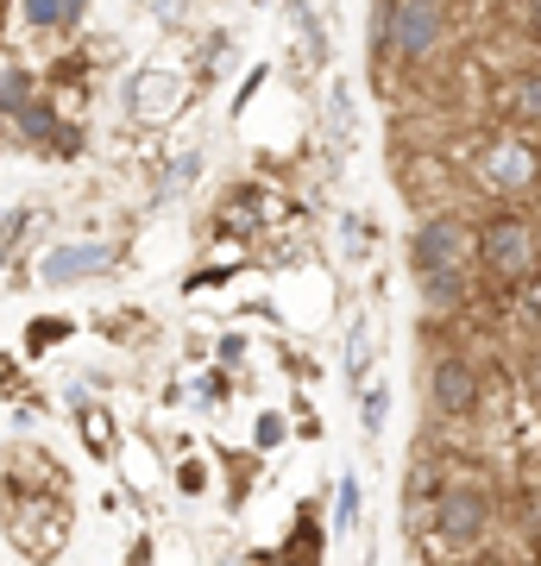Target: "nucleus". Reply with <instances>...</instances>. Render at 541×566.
I'll list each match as a JSON object with an SVG mask.
<instances>
[{"mask_svg": "<svg viewBox=\"0 0 541 566\" xmlns=\"http://www.w3.org/2000/svg\"><path fill=\"white\" fill-rule=\"evenodd\" d=\"M20 13L32 32H58L63 20H70V0H20Z\"/></svg>", "mask_w": 541, "mask_h": 566, "instance_id": "nucleus-9", "label": "nucleus"}, {"mask_svg": "<svg viewBox=\"0 0 541 566\" xmlns=\"http://www.w3.org/2000/svg\"><path fill=\"white\" fill-rule=\"evenodd\" d=\"M365 359H372V340H365V327H360V334H353V353H346V371L360 378V371H365Z\"/></svg>", "mask_w": 541, "mask_h": 566, "instance_id": "nucleus-11", "label": "nucleus"}, {"mask_svg": "<svg viewBox=\"0 0 541 566\" xmlns=\"http://www.w3.org/2000/svg\"><path fill=\"white\" fill-rule=\"evenodd\" d=\"M485 177H491V189H529L535 182V151L529 145H498L485 158Z\"/></svg>", "mask_w": 541, "mask_h": 566, "instance_id": "nucleus-6", "label": "nucleus"}, {"mask_svg": "<svg viewBox=\"0 0 541 566\" xmlns=\"http://www.w3.org/2000/svg\"><path fill=\"white\" fill-rule=\"evenodd\" d=\"M466 252H472V240H466V227L454 221V214H435V221H422L416 233H409V264H416V277L466 271Z\"/></svg>", "mask_w": 541, "mask_h": 566, "instance_id": "nucleus-2", "label": "nucleus"}, {"mask_svg": "<svg viewBox=\"0 0 541 566\" xmlns=\"http://www.w3.org/2000/svg\"><path fill=\"white\" fill-rule=\"evenodd\" d=\"M522 32L541 44V0H529V7H522Z\"/></svg>", "mask_w": 541, "mask_h": 566, "instance_id": "nucleus-12", "label": "nucleus"}, {"mask_svg": "<svg viewBox=\"0 0 541 566\" xmlns=\"http://www.w3.org/2000/svg\"><path fill=\"white\" fill-rule=\"evenodd\" d=\"M447 32V13H441V0H397V57L422 63V57H435V44H441Z\"/></svg>", "mask_w": 541, "mask_h": 566, "instance_id": "nucleus-4", "label": "nucleus"}, {"mask_svg": "<svg viewBox=\"0 0 541 566\" xmlns=\"http://www.w3.org/2000/svg\"><path fill=\"white\" fill-rule=\"evenodd\" d=\"M485 523H491V504L466 485H454L441 504H435V542H441L447 554H472V547L485 542Z\"/></svg>", "mask_w": 541, "mask_h": 566, "instance_id": "nucleus-3", "label": "nucleus"}, {"mask_svg": "<svg viewBox=\"0 0 541 566\" xmlns=\"http://www.w3.org/2000/svg\"><path fill=\"white\" fill-rule=\"evenodd\" d=\"M472 252H479V264L491 271V277L517 283L535 271V227L517 221V214H503V221H485L479 240H472Z\"/></svg>", "mask_w": 541, "mask_h": 566, "instance_id": "nucleus-1", "label": "nucleus"}, {"mask_svg": "<svg viewBox=\"0 0 541 566\" xmlns=\"http://www.w3.org/2000/svg\"><path fill=\"white\" fill-rule=\"evenodd\" d=\"M460 296H466V271H435V277H422V303L435 308V315L454 308Z\"/></svg>", "mask_w": 541, "mask_h": 566, "instance_id": "nucleus-8", "label": "nucleus"}, {"mask_svg": "<svg viewBox=\"0 0 541 566\" xmlns=\"http://www.w3.org/2000/svg\"><path fill=\"white\" fill-rule=\"evenodd\" d=\"M472 403H479V371L466 359H441L428 371V409L435 416H466Z\"/></svg>", "mask_w": 541, "mask_h": 566, "instance_id": "nucleus-5", "label": "nucleus"}, {"mask_svg": "<svg viewBox=\"0 0 541 566\" xmlns=\"http://www.w3.org/2000/svg\"><path fill=\"white\" fill-rule=\"evenodd\" d=\"M101 264H107V252H58V259H51V271H44V277H51V283H63V277H70V271H101Z\"/></svg>", "mask_w": 541, "mask_h": 566, "instance_id": "nucleus-10", "label": "nucleus"}, {"mask_svg": "<svg viewBox=\"0 0 541 566\" xmlns=\"http://www.w3.org/2000/svg\"><path fill=\"white\" fill-rule=\"evenodd\" d=\"M503 114L517 126H541V70H522L503 82Z\"/></svg>", "mask_w": 541, "mask_h": 566, "instance_id": "nucleus-7", "label": "nucleus"}]
</instances>
